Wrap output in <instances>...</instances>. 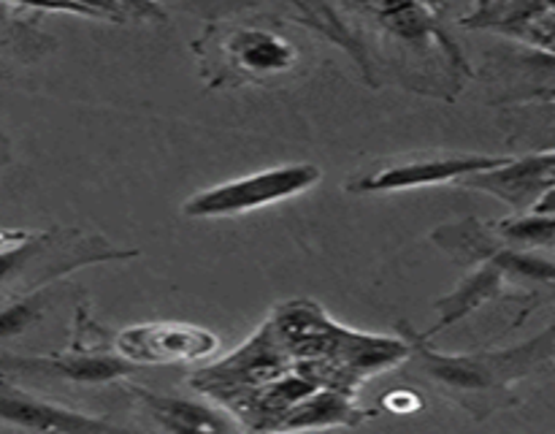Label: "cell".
I'll return each mask as SVG.
<instances>
[{"label": "cell", "mask_w": 555, "mask_h": 434, "mask_svg": "<svg viewBox=\"0 0 555 434\" xmlns=\"http://www.w3.org/2000/svg\"><path fill=\"white\" fill-rule=\"evenodd\" d=\"M504 280H507V277H504V271L499 269L496 264H491V260H482V266L475 271V275L466 277V280L461 282V285L455 288L450 296L439 298L437 309L442 312V318H439V323L434 326L431 331H426V334H421V336H434L437 331L459 323V320H464L466 315L475 312L477 307H482V304H488L491 298H496L499 291H502Z\"/></svg>", "instance_id": "12"}, {"label": "cell", "mask_w": 555, "mask_h": 434, "mask_svg": "<svg viewBox=\"0 0 555 434\" xmlns=\"http://www.w3.org/2000/svg\"><path fill=\"white\" fill-rule=\"evenodd\" d=\"M374 412L363 410L356 401V394L339 388H314L296 401L276 423V432H304V429H331V426H358Z\"/></svg>", "instance_id": "11"}, {"label": "cell", "mask_w": 555, "mask_h": 434, "mask_svg": "<svg viewBox=\"0 0 555 434\" xmlns=\"http://www.w3.org/2000/svg\"><path fill=\"white\" fill-rule=\"evenodd\" d=\"M363 3L401 41H410L415 47H426L428 41H439L442 47L450 49V38H444V33L439 30L437 16L423 9L417 0H363Z\"/></svg>", "instance_id": "13"}, {"label": "cell", "mask_w": 555, "mask_h": 434, "mask_svg": "<svg viewBox=\"0 0 555 434\" xmlns=\"http://www.w3.org/2000/svg\"><path fill=\"white\" fill-rule=\"evenodd\" d=\"M401 336L410 345V358H415L423 374L455 399L504 394L518 380L551 369L555 353L553 326H547L540 336L524 345L464 353V356H444V353L431 350L426 340L410 329V323H401Z\"/></svg>", "instance_id": "1"}, {"label": "cell", "mask_w": 555, "mask_h": 434, "mask_svg": "<svg viewBox=\"0 0 555 434\" xmlns=\"http://www.w3.org/2000/svg\"><path fill=\"white\" fill-rule=\"evenodd\" d=\"M220 336L193 323H141L112 336V350L135 367H173L209 358Z\"/></svg>", "instance_id": "4"}, {"label": "cell", "mask_w": 555, "mask_h": 434, "mask_svg": "<svg viewBox=\"0 0 555 434\" xmlns=\"http://www.w3.org/2000/svg\"><path fill=\"white\" fill-rule=\"evenodd\" d=\"M0 421L14 429H30V432H114V423L103 418H92L87 412L70 410V407L54 405V401L38 399L14 388L0 380Z\"/></svg>", "instance_id": "9"}, {"label": "cell", "mask_w": 555, "mask_h": 434, "mask_svg": "<svg viewBox=\"0 0 555 434\" xmlns=\"http://www.w3.org/2000/svg\"><path fill=\"white\" fill-rule=\"evenodd\" d=\"M47 288L49 285L27 291L25 296L14 298V302H9L5 307H0V342L25 334L27 329H33V326L43 318L49 298H52Z\"/></svg>", "instance_id": "15"}, {"label": "cell", "mask_w": 555, "mask_h": 434, "mask_svg": "<svg viewBox=\"0 0 555 434\" xmlns=\"http://www.w3.org/2000/svg\"><path fill=\"white\" fill-rule=\"evenodd\" d=\"M323 179V171L314 163H285V166L263 168L247 177L228 179V182L206 188L190 195L182 204V215L190 220H222V217H242L263 206L301 195Z\"/></svg>", "instance_id": "2"}, {"label": "cell", "mask_w": 555, "mask_h": 434, "mask_svg": "<svg viewBox=\"0 0 555 434\" xmlns=\"http://www.w3.org/2000/svg\"><path fill=\"white\" fill-rule=\"evenodd\" d=\"M220 58L238 79H274L291 74L298 63V47L271 27L233 25L220 30Z\"/></svg>", "instance_id": "7"}, {"label": "cell", "mask_w": 555, "mask_h": 434, "mask_svg": "<svg viewBox=\"0 0 555 434\" xmlns=\"http://www.w3.org/2000/svg\"><path fill=\"white\" fill-rule=\"evenodd\" d=\"M0 369L22 374H49V378L68 380V383L103 385L114 380H125L128 374L139 372L133 361L122 358L119 353H95V350H74L60 353V356H38V358H3Z\"/></svg>", "instance_id": "8"}, {"label": "cell", "mask_w": 555, "mask_h": 434, "mask_svg": "<svg viewBox=\"0 0 555 434\" xmlns=\"http://www.w3.org/2000/svg\"><path fill=\"white\" fill-rule=\"evenodd\" d=\"M555 152L542 150L537 155L509 157L507 163L488 171H477L461 179L472 190H488L502 199L515 212H542L555 215L553 190H555Z\"/></svg>", "instance_id": "6"}, {"label": "cell", "mask_w": 555, "mask_h": 434, "mask_svg": "<svg viewBox=\"0 0 555 434\" xmlns=\"http://www.w3.org/2000/svg\"><path fill=\"white\" fill-rule=\"evenodd\" d=\"M417 3H421L426 11H431L437 20L444 14V11L450 9V0H417Z\"/></svg>", "instance_id": "18"}, {"label": "cell", "mask_w": 555, "mask_h": 434, "mask_svg": "<svg viewBox=\"0 0 555 434\" xmlns=\"http://www.w3.org/2000/svg\"><path fill=\"white\" fill-rule=\"evenodd\" d=\"M287 372H291V356L282 350L271 326L263 323L258 329V334L249 336L238 350H233L222 361L195 372L190 378V385L220 399L222 394L258 388V385L271 383V380L282 378Z\"/></svg>", "instance_id": "5"}, {"label": "cell", "mask_w": 555, "mask_h": 434, "mask_svg": "<svg viewBox=\"0 0 555 434\" xmlns=\"http://www.w3.org/2000/svg\"><path fill=\"white\" fill-rule=\"evenodd\" d=\"M0 3L25 5V9H38V11H65V14L98 16V14H92V11L87 9V5L76 3V0H0Z\"/></svg>", "instance_id": "16"}, {"label": "cell", "mask_w": 555, "mask_h": 434, "mask_svg": "<svg viewBox=\"0 0 555 434\" xmlns=\"http://www.w3.org/2000/svg\"><path fill=\"white\" fill-rule=\"evenodd\" d=\"M130 394L141 401L146 412L157 421V426H163L166 432H238L244 429L236 418L228 410H215L209 405H201L193 399H179V396L168 394H155L150 388H133L130 385Z\"/></svg>", "instance_id": "10"}, {"label": "cell", "mask_w": 555, "mask_h": 434, "mask_svg": "<svg viewBox=\"0 0 555 434\" xmlns=\"http://www.w3.org/2000/svg\"><path fill=\"white\" fill-rule=\"evenodd\" d=\"M27 233H30V231H9V228H0V250L11 247V244H16V242H22Z\"/></svg>", "instance_id": "17"}, {"label": "cell", "mask_w": 555, "mask_h": 434, "mask_svg": "<svg viewBox=\"0 0 555 434\" xmlns=\"http://www.w3.org/2000/svg\"><path fill=\"white\" fill-rule=\"evenodd\" d=\"M9 163V139L5 136H0V168Z\"/></svg>", "instance_id": "19"}, {"label": "cell", "mask_w": 555, "mask_h": 434, "mask_svg": "<svg viewBox=\"0 0 555 434\" xmlns=\"http://www.w3.org/2000/svg\"><path fill=\"white\" fill-rule=\"evenodd\" d=\"M513 155H486V152H450V155H421L406 161L383 163L372 171L352 174L345 182V190L352 195L399 193V190L434 188L444 182H461L477 171H488Z\"/></svg>", "instance_id": "3"}, {"label": "cell", "mask_w": 555, "mask_h": 434, "mask_svg": "<svg viewBox=\"0 0 555 434\" xmlns=\"http://www.w3.org/2000/svg\"><path fill=\"white\" fill-rule=\"evenodd\" d=\"M491 233L496 242H504L515 250H551L555 239V215L542 212H518L515 217L491 222Z\"/></svg>", "instance_id": "14"}]
</instances>
